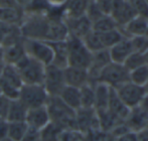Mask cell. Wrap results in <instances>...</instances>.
<instances>
[{"label":"cell","instance_id":"6da1fadb","mask_svg":"<svg viewBox=\"0 0 148 141\" xmlns=\"http://www.w3.org/2000/svg\"><path fill=\"white\" fill-rule=\"evenodd\" d=\"M53 15L51 13H26L21 25L20 34L26 39H36L49 42Z\"/></svg>","mask_w":148,"mask_h":141},{"label":"cell","instance_id":"7a4b0ae2","mask_svg":"<svg viewBox=\"0 0 148 141\" xmlns=\"http://www.w3.org/2000/svg\"><path fill=\"white\" fill-rule=\"evenodd\" d=\"M51 122L64 130H77L76 111L68 107L60 97H49L45 104Z\"/></svg>","mask_w":148,"mask_h":141},{"label":"cell","instance_id":"3957f363","mask_svg":"<svg viewBox=\"0 0 148 141\" xmlns=\"http://www.w3.org/2000/svg\"><path fill=\"white\" fill-rule=\"evenodd\" d=\"M68 44V66L88 70L91 66L93 53L84 44L82 39L69 35Z\"/></svg>","mask_w":148,"mask_h":141},{"label":"cell","instance_id":"277c9868","mask_svg":"<svg viewBox=\"0 0 148 141\" xmlns=\"http://www.w3.org/2000/svg\"><path fill=\"white\" fill-rule=\"evenodd\" d=\"M23 85H42L45 66L25 55L15 65Z\"/></svg>","mask_w":148,"mask_h":141},{"label":"cell","instance_id":"5b68a950","mask_svg":"<svg viewBox=\"0 0 148 141\" xmlns=\"http://www.w3.org/2000/svg\"><path fill=\"white\" fill-rule=\"evenodd\" d=\"M49 97L42 85H23L20 89L18 100L27 109H33L45 106Z\"/></svg>","mask_w":148,"mask_h":141},{"label":"cell","instance_id":"8992f818","mask_svg":"<svg viewBox=\"0 0 148 141\" xmlns=\"http://www.w3.org/2000/svg\"><path fill=\"white\" fill-rule=\"evenodd\" d=\"M23 44L26 55L39 62L45 67L53 64V51L49 42L42 40H36V39L24 38Z\"/></svg>","mask_w":148,"mask_h":141},{"label":"cell","instance_id":"52a82bcc","mask_svg":"<svg viewBox=\"0 0 148 141\" xmlns=\"http://www.w3.org/2000/svg\"><path fill=\"white\" fill-rule=\"evenodd\" d=\"M129 81V72L123 65L110 63L101 70L98 83H102L112 89H117Z\"/></svg>","mask_w":148,"mask_h":141},{"label":"cell","instance_id":"ba28073f","mask_svg":"<svg viewBox=\"0 0 148 141\" xmlns=\"http://www.w3.org/2000/svg\"><path fill=\"white\" fill-rule=\"evenodd\" d=\"M42 86L49 97H59L60 93L66 87L64 69H60L53 64L47 66Z\"/></svg>","mask_w":148,"mask_h":141},{"label":"cell","instance_id":"9c48e42d","mask_svg":"<svg viewBox=\"0 0 148 141\" xmlns=\"http://www.w3.org/2000/svg\"><path fill=\"white\" fill-rule=\"evenodd\" d=\"M114 90L116 91L120 100L129 109H133V108L139 106L143 97L146 94L143 87L137 86L129 81Z\"/></svg>","mask_w":148,"mask_h":141},{"label":"cell","instance_id":"30bf717a","mask_svg":"<svg viewBox=\"0 0 148 141\" xmlns=\"http://www.w3.org/2000/svg\"><path fill=\"white\" fill-rule=\"evenodd\" d=\"M76 126L77 130L87 134L91 131L99 129L97 113L95 109L80 108L76 111Z\"/></svg>","mask_w":148,"mask_h":141},{"label":"cell","instance_id":"8fae6325","mask_svg":"<svg viewBox=\"0 0 148 141\" xmlns=\"http://www.w3.org/2000/svg\"><path fill=\"white\" fill-rule=\"evenodd\" d=\"M110 16L115 20L118 27L121 28L134 18L136 13L129 4L128 0H114Z\"/></svg>","mask_w":148,"mask_h":141},{"label":"cell","instance_id":"7c38bea8","mask_svg":"<svg viewBox=\"0 0 148 141\" xmlns=\"http://www.w3.org/2000/svg\"><path fill=\"white\" fill-rule=\"evenodd\" d=\"M64 76L66 86L81 89L84 86H86V85L90 84L88 70L68 66V67L64 69Z\"/></svg>","mask_w":148,"mask_h":141},{"label":"cell","instance_id":"4fadbf2b","mask_svg":"<svg viewBox=\"0 0 148 141\" xmlns=\"http://www.w3.org/2000/svg\"><path fill=\"white\" fill-rule=\"evenodd\" d=\"M25 123L27 124L28 127L33 128V129L39 130V131L43 129L45 126L51 123L47 107L41 106V107L33 108V109H28L25 118Z\"/></svg>","mask_w":148,"mask_h":141},{"label":"cell","instance_id":"5bb4252c","mask_svg":"<svg viewBox=\"0 0 148 141\" xmlns=\"http://www.w3.org/2000/svg\"><path fill=\"white\" fill-rule=\"evenodd\" d=\"M64 20L68 27L69 35H73L80 39L84 38L93 29L92 22L87 18L86 15L77 18H64Z\"/></svg>","mask_w":148,"mask_h":141},{"label":"cell","instance_id":"9a60e30c","mask_svg":"<svg viewBox=\"0 0 148 141\" xmlns=\"http://www.w3.org/2000/svg\"><path fill=\"white\" fill-rule=\"evenodd\" d=\"M124 122L130 131L138 132L147 127L148 114L137 106L133 109H130L128 116Z\"/></svg>","mask_w":148,"mask_h":141},{"label":"cell","instance_id":"2e32d148","mask_svg":"<svg viewBox=\"0 0 148 141\" xmlns=\"http://www.w3.org/2000/svg\"><path fill=\"white\" fill-rule=\"evenodd\" d=\"M147 27H148V18L136 15L128 23L125 24L123 27H121L120 29L122 30L123 34L127 38H131V37H134V36L145 35L146 34Z\"/></svg>","mask_w":148,"mask_h":141},{"label":"cell","instance_id":"e0dca14e","mask_svg":"<svg viewBox=\"0 0 148 141\" xmlns=\"http://www.w3.org/2000/svg\"><path fill=\"white\" fill-rule=\"evenodd\" d=\"M133 53L132 44H131L130 38H123L121 41L116 43L114 47L109 49L110 57L112 63L123 65L126 59Z\"/></svg>","mask_w":148,"mask_h":141},{"label":"cell","instance_id":"ac0fdd59","mask_svg":"<svg viewBox=\"0 0 148 141\" xmlns=\"http://www.w3.org/2000/svg\"><path fill=\"white\" fill-rule=\"evenodd\" d=\"M25 16L23 8H0V21L19 27Z\"/></svg>","mask_w":148,"mask_h":141},{"label":"cell","instance_id":"d6986e66","mask_svg":"<svg viewBox=\"0 0 148 141\" xmlns=\"http://www.w3.org/2000/svg\"><path fill=\"white\" fill-rule=\"evenodd\" d=\"M96 113H97L98 123H99V129L103 132L110 133L116 126L124 122L121 121L117 116H115L108 109L96 110Z\"/></svg>","mask_w":148,"mask_h":141},{"label":"cell","instance_id":"ffe728a7","mask_svg":"<svg viewBox=\"0 0 148 141\" xmlns=\"http://www.w3.org/2000/svg\"><path fill=\"white\" fill-rule=\"evenodd\" d=\"M92 0H68L64 7V18H77L84 16Z\"/></svg>","mask_w":148,"mask_h":141},{"label":"cell","instance_id":"44dd1931","mask_svg":"<svg viewBox=\"0 0 148 141\" xmlns=\"http://www.w3.org/2000/svg\"><path fill=\"white\" fill-rule=\"evenodd\" d=\"M60 99L68 107L77 111L81 108V96L80 89L74 88V87L66 86L62 90L59 95Z\"/></svg>","mask_w":148,"mask_h":141},{"label":"cell","instance_id":"7402d4cb","mask_svg":"<svg viewBox=\"0 0 148 141\" xmlns=\"http://www.w3.org/2000/svg\"><path fill=\"white\" fill-rule=\"evenodd\" d=\"M53 51V65L60 69L68 67V44L66 40L58 41V42H49Z\"/></svg>","mask_w":148,"mask_h":141},{"label":"cell","instance_id":"603a6c76","mask_svg":"<svg viewBox=\"0 0 148 141\" xmlns=\"http://www.w3.org/2000/svg\"><path fill=\"white\" fill-rule=\"evenodd\" d=\"M107 109L110 112H112L115 116H117L121 121H125V119H126L129 114V111H130V109L128 107H126L124 105V103L120 100L116 91L112 88H111V93H110V99H109Z\"/></svg>","mask_w":148,"mask_h":141},{"label":"cell","instance_id":"cb8c5ba5","mask_svg":"<svg viewBox=\"0 0 148 141\" xmlns=\"http://www.w3.org/2000/svg\"><path fill=\"white\" fill-rule=\"evenodd\" d=\"M94 91H95V105H94V109L95 110L107 109L108 103H109V99H110L111 88L105 84L97 83L94 86Z\"/></svg>","mask_w":148,"mask_h":141},{"label":"cell","instance_id":"d4e9b609","mask_svg":"<svg viewBox=\"0 0 148 141\" xmlns=\"http://www.w3.org/2000/svg\"><path fill=\"white\" fill-rule=\"evenodd\" d=\"M0 80L17 89H21V87L23 86V83H22V80L20 78L19 73H18L15 66L13 65L5 64L3 72H2L1 76H0Z\"/></svg>","mask_w":148,"mask_h":141},{"label":"cell","instance_id":"484cf974","mask_svg":"<svg viewBox=\"0 0 148 141\" xmlns=\"http://www.w3.org/2000/svg\"><path fill=\"white\" fill-rule=\"evenodd\" d=\"M28 109L19 100H11L8 111V122H25Z\"/></svg>","mask_w":148,"mask_h":141},{"label":"cell","instance_id":"4316f807","mask_svg":"<svg viewBox=\"0 0 148 141\" xmlns=\"http://www.w3.org/2000/svg\"><path fill=\"white\" fill-rule=\"evenodd\" d=\"M100 37H101L102 44L105 49H111L112 47H114L116 43L121 41L123 38H126V36L123 34L120 28H116V29L110 30L107 32H102V34H100Z\"/></svg>","mask_w":148,"mask_h":141},{"label":"cell","instance_id":"83f0119b","mask_svg":"<svg viewBox=\"0 0 148 141\" xmlns=\"http://www.w3.org/2000/svg\"><path fill=\"white\" fill-rule=\"evenodd\" d=\"M81 108L94 109L95 105V91L93 85H86L80 89Z\"/></svg>","mask_w":148,"mask_h":141},{"label":"cell","instance_id":"f1b7e54d","mask_svg":"<svg viewBox=\"0 0 148 141\" xmlns=\"http://www.w3.org/2000/svg\"><path fill=\"white\" fill-rule=\"evenodd\" d=\"M8 138L12 141H21L28 129L25 122H8Z\"/></svg>","mask_w":148,"mask_h":141},{"label":"cell","instance_id":"f546056e","mask_svg":"<svg viewBox=\"0 0 148 141\" xmlns=\"http://www.w3.org/2000/svg\"><path fill=\"white\" fill-rule=\"evenodd\" d=\"M92 28H93L94 31L102 34V32H107L119 27L117 23L115 22V20L111 16L104 15L103 17H101L100 19H98L97 21H95L92 24Z\"/></svg>","mask_w":148,"mask_h":141},{"label":"cell","instance_id":"4dcf8cb0","mask_svg":"<svg viewBox=\"0 0 148 141\" xmlns=\"http://www.w3.org/2000/svg\"><path fill=\"white\" fill-rule=\"evenodd\" d=\"M82 40H83V42H84V44L86 45L87 49H88L92 53H96V51H102V49H105L103 47V44H102L100 34L94 31L93 29H92Z\"/></svg>","mask_w":148,"mask_h":141},{"label":"cell","instance_id":"1f68e13d","mask_svg":"<svg viewBox=\"0 0 148 141\" xmlns=\"http://www.w3.org/2000/svg\"><path fill=\"white\" fill-rule=\"evenodd\" d=\"M148 80V67L142 66L137 69L129 72V82L137 85V86L144 87Z\"/></svg>","mask_w":148,"mask_h":141},{"label":"cell","instance_id":"d6a6232c","mask_svg":"<svg viewBox=\"0 0 148 141\" xmlns=\"http://www.w3.org/2000/svg\"><path fill=\"white\" fill-rule=\"evenodd\" d=\"M62 132L60 128L51 122L40 130V141H59Z\"/></svg>","mask_w":148,"mask_h":141},{"label":"cell","instance_id":"836d02e7","mask_svg":"<svg viewBox=\"0 0 148 141\" xmlns=\"http://www.w3.org/2000/svg\"><path fill=\"white\" fill-rule=\"evenodd\" d=\"M144 65H145L144 57H143L142 53H134V51L127 57L126 61L123 64V66L126 68V70L128 72H131V70L137 69L139 67H142Z\"/></svg>","mask_w":148,"mask_h":141},{"label":"cell","instance_id":"e575fe53","mask_svg":"<svg viewBox=\"0 0 148 141\" xmlns=\"http://www.w3.org/2000/svg\"><path fill=\"white\" fill-rule=\"evenodd\" d=\"M130 41L134 53H139L143 55L148 49V37L146 35L131 37Z\"/></svg>","mask_w":148,"mask_h":141},{"label":"cell","instance_id":"d590c367","mask_svg":"<svg viewBox=\"0 0 148 141\" xmlns=\"http://www.w3.org/2000/svg\"><path fill=\"white\" fill-rule=\"evenodd\" d=\"M85 15L87 16V18L92 22V24L95 21H97L98 19H100L101 17H103L105 14L102 12V10L100 9V7L98 6V4L96 3L95 0H92L90 1L88 7H87L86 10V14Z\"/></svg>","mask_w":148,"mask_h":141},{"label":"cell","instance_id":"8d00e7d4","mask_svg":"<svg viewBox=\"0 0 148 141\" xmlns=\"http://www.w3.org/2000/svg\"><path fill=\"white\" fill-rule=\"evenodd\" d=\"M59 141H87L86 134L79 130H64L62 132Z\"/></svg>","mask_w":148,"mask_h":141},{"label":"cell","instance_id":"74e56055","mask_svg":"<svg viewBox=\"0 0 148 141\" xmlns=\"http://www.w3.org/2000/svg\"><path fill=\"white\" fill-rule=\"evenodd\" d=\"M136 15L148 18V5L145 0H128Z\"/></svg>","mask_w":148,"mask_h":141},{"label":"cell","instance_id":"f35d334b","mask_svg":"<svg viewBox=\"0 0 148 141\" xmlns=\"http://www.w3.org/2000/svg\"><path fill=\"white\" fill-rule=\"evenodd\" d=\"M17 31H19V27L8 25V24H5L0 21V45L3 44L4 41H5L10 35L14 34Z\"/></svg>","mask_w":148,"mask_h":141},{"label":"cell","instance_id":"ab89813d","mask_svg":"<svg viewBox=\"0 0 148 141\" xmlns=\"http://www.w3.org/2000/svg\"><path fill=\"white\" fill-rule=\"evenodd\" d=\"M10 102L11 100L3 95H0V121H7Z\"/></svg>","mask_w":148,"mask_h":141},{"label":"cell","instance_id":"60d3db41","mask_svg":"<svg viewBox=\"0 0 148 141\" xmlns=\"http://www.w3.org/2000/svg\"><path fill=\"white\" fill-rule=\"evenodd\" d=\"M21 141H40V131L28 127Z\"/></svg>","mask_w":148,"mask_h":141},{"label":"cell","instance_id":"b9f144b4","mask_svg":"<svg viewBox=\"0 0 148 141\" xmlns=\"http://www.w3.org/2000/svg\"><path fill=\"white\" fill-rule=\"evenodd\" d=\"M95 1L105 15H110L114 0H95Z\"/></svg>","mask_w":148,"mask_h":141},{"label":"cell","instance_id":"7bdbcfd3","mask_svg":"<svg viewBox=\"0 0 148 141\" xmlns=\"http://www.w3.org/2000/svg\"><path fill=\"white\" fill-rule=\"evenodd\" d=\"M0 8H22L16 0H0Z\"/></svg>","mask_w":148,"mask_h":141},{"label":"cell","instance_id":"ee69618b","mask_svg":"<svg viewBox=\"0 0 148 141\" xmlns=\"http://www.w3.org/2000/svg\"><path fill=\"white\" fill-rule=\"evenodd\" d=\"M115 141H137L136 133L132 131H129V132H127V133L117 137L115 139Z\"/></svg>","mask_w":148,"mask_h":141},{"label":"cell","instance_id":"f6af8a7d","mask_svg":"<svg viewBox=\"0 0 148 141\" xmlns=\"http://www.w3.org/2000/svg\"><path fill=\"white\" fill-rule=\"evenodd\" d=\"M8 121H0V140L8 137Z\"/></svg>","mask_w":148,"mask_h":141},{"label":"cell","instance_id":"bcb514c9","mask_svg":"<svg viewBox=\"0 0 148 141\" xmlns=\"http://www.w3.org/2000/svg\"><path fill=\"white\" fill-rule=\"evenodd\" d=\"M51 8H64L68 0H47Z\"/></svg>","mask_w":148,"mask_h":141},{"label":"cell","instance_id":"7dc6e473","mask_svg":"<svg viewBox=\"0 0 148 141\" xmlns=\"http://www.w3.org/2000/svg\"><path fill=\"white\" fill-rule=\"evenodd\" d=\"M135 133H136L137 141H148V128H144Z\"/></svg>","mask_w":148,"mask_h":141},{"label":"cell","instance_id":"c3c4849f","mask_svg":"<svg viewBox=\"0 0 148 141\" xmlns=\"http://www.w3.org/2000/svg\"><path fill=\"white\" fill-rule=\"evenodd\" d=\"M138 107H140L143 111L146 112V113L148 114V94L147 93L145 94V96L143 97L142 101L140 102V104H139Z\"/></svg>","mask_w":148,"mask_h":141},{"label":"cell","instance_id":"681fc988","mask_svg":"<svg viewBox=\"0 0 148 141\" xmlns=\"http://www.w3.org/2000/svg\"><path fill=\"white\" fill-rule=\"evenodd\" d=\"M16 1H17V3L19 4L23 9H25V8L27 7L28 4L30 3L31 0H16Z\"/></svg>","mask_w":148,"mask_h":141},{"label":"cell","instance_id":"f907efd6","mask_svg":"<svg viewBox=\"0 0 148 141\" xmlns=\"http://www.w3.org/2000/svg\"><path fill=\"white\" fill-rule=\"evenodd\" d=\"M0 61L4 62V51L2 45H0Z\"/></svg>","mask_w":148,"mask_h":141},{"label":"cell","instance_id":"816d5d0a","mask_svg":"<svg viewBox=\"0 0 148 141\" xmlns=\"http://www.w3.org/2000/svg\"><path fill=\"white\" fill-rule=\"evenodd\" d=\"M143 57H144V62H145V66L148 67V49L143 53Z\"/></svg>","mask_w":148,"mask_h":141},{"label":"cell","instance_id":"f5cc1de1","mask_svg":"<svg viewBox=\"0 0 148 141\" xmlns=\"http://www.w3.org/2000/svg\"><path fill=\"white\" fill-rule=\"evenodd\" d=\"M4 67H5V62H2V61H0V76H1L2 72H3Z\"/></svg>","mask_w":148,"mask_h":141},{"label":"cell","instance_id":"db71d44e","mask_svg":"<svg viewBox=\"0 0 148 141\" xmlns=\"http://www.w3.org/2000/svg\"><path fill=\"white\" fill-rule=\"evenodd\" d=\"M143 88H144L145 92H146V93H147V94H148V80H147L146 84H145V86H144V87H143Z\"/></svg>","mask_w":148,"mask_h":141},{"label":"cell","instance_id":"11a10c76","mask_svg":"<svg viewBox=\"0 0 148 141\" xmlns=\"http://www.w3.org/2000/svg\"><path fill=\"white\" fill-rule=\"evenodd\" d=\"M0 141H12L11 139H9V138H5V139H1V140H0Z\"/></svg>","mask_w":148,"mask_h":141},{"label":"cell","instance_id":"9f6ffc18","mask_svg":"<svg viewBox=\"0 0 148 141\" xmlns=\"http://www.w3.org/2000/svg\"><path fill=\"white\" fill-rule=\"evenodd\" d=\"M145 35H146V36L148 37V27H147V30H146V34H145Z\"/></svg>","mask_w":148,"mask_h":141},{"label":"cell","instance_id":"6f0895ef","mask_svg":"<svg viewBox=\"0 0 148 141\" xmlns=\"http://www.w3.org/2000/svg\"><path fill=\"white\" fill-rule=\"evenodd\" d=\"M145 2H146V3H147V5H148V0H145Z\"/></svg>","mask_w":148,"mask_h":141},{"label":"cell","instance_id":"680465c9","mask_svg":"<svg viewBox=\"0 0 148 141\" xmlns=\"http://www.w3.org/2000/svg\"><path fill=\"white\" fill-rule=\"evenodd\" d=\"M0 95H1V89H0Z\"/></svg>","mask_w":148,"mask_h":141},{"label":"cell","instance_id":"91938a15","mask_svg":"<svg viewBox=\"0 0 148 141\" xmlns=\"http://www.w3.org/2000/svg\"><path fill=\"white\" fill-rule=\"evenodd\" d=\"M146 128H148V124H147V127H146Z\"/></svg>","mask_w":148,"mask_h":141}]
</instances>
